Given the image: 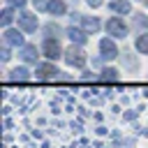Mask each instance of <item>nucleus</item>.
Instances as JSON below:
<instances>
[{"label":"nucleus","mask_w":148,"mask_h":148,"mask_svg":"<svg viewBox=\"0 0 148 148\" xmlns=\"http://www.w3.org/2000/svg\"><path fill=\"white\" fill-rule=\"evenodd\" d=\"M12 79L14 81H25V79H30V72L25 67H16V69H12Z\"/></svg>","instance_id":"12"},{"label":"nucleus","mask_w":148,"mask_h":148,"mask_svg":"<svg viewBox=\"0 0 148 148\" xmlns=\"http://www.w3.org/2000/svg\"><path fill=\"white\" fill-rule=\"evenodd\" d=\"M146 7H148V0H146Z\"/></svg>","instance_id":"20"},{"label":"nucleus","mask_w":148,"mask_h":148,"mask_svg":"<svg viewBox=\"0 0 148 148\" xmlns=\"http://www.w3.org/2000/svg\"><path fill=\"white\" fill-rule=\"evenodd\" d=\"M99 53H102L104 60H113V58L118 56V46H116L109 37H104V39L99 42Z\"/></svg>","instance_id":"3"},{"label":"nucleus","mask_w":148,"mask_h":148,"mask_svg":"<svg viewBox=\"0 0 148 148\" xmlns=\"http://www.w3.org/2000/svg\"><path fill=\"white\" fill-rule=\"evenodd\" d=\"M2 42H5L7 46H23V35H21L18 30H14V28H7V30L2 32Z\"/></svg>","instance_id":"5"},{"label":"nucleus","mask_w":148,"mask_h":148,"mask_svg":"<svg viewBox=\"0 0 148 148\" xmlns=\"http://www.w3.org/2000/svg\"><path fill=\"white\" fill-rule=\"evenodd\" d=\"M56 74H60V72H58V67L51 65V62L37 65V69H35V76H37V79H53Z\"/></svg>","instance_id":"7"},{"label":"nucleus","mask_w":148,"mask_h":148,"mask_svg":"<svg viewBox=\"0 0 148 148\" xmlns=\"http://www.w3.org/2000/svg\"><path fill=\"white\" fill-rule=\"evenodd\" d=\"M12 21H14V12H12V7H5V9H2V14H0V23L7 28Z\"/></svg>","instance_id":"13"},{"label":"nucleus","mask_w":148,"mask_h":148,"mask_svg":"<svg viewBox=\"0 0 148 148\" xmlns=\"http://www.w3.org/2000/svg\"><path fill=\"white\" fill-rule=\"evenodd\" d=\"M83 28L88 30V32H97L99 30V21L92 16V18H83Z\"/></svg>","instance_id":"14"},{"label":"nucleus","mask_w":148,"mask_h":148,"mask_svg":"<svg viewBox=\"0 0 148 148\" xmlns=\"http://www.w3.org/2000/svg\"><path fill=\"white\" fill-rule=\"evenodd\" d=\"M18 25H21L25 32H35V30H37V18H35V14L21 12V14H18Z\"/></svg>","instance_id":"6"},{"label":"nucleus","mask_w":148,"mask_h":148,"mask_svg":"<svg viewBox=\"0 0 148 148\" xmlns=\"http://www.w3.org/2000/svg\"><path fill=\"white\" fill-rule=\"evenodd\" d=\"M116 14H127L130 9H132V5H130V0H111V5H109Z\"/></svg>","instance_id":"9"},{"label":"nucleus","mask_w":148,"mask_h":148,"mask_svg":"<svg viewBox=\"0 0 148 148\" xmlns=\"http://www.w3.org/2000/svg\"><path fill=\"white\" fill-rule=\"evenodd\" d=\"M136 51L139 53H148V32L141 35V37H136Z\"/></svg>","instance_id":"15"},{"label":"nucleus","mask_w":148,"mask_h":148,"mask_svg":"<svg viewBox=\"0 0 148 148\" xmlns=\"http://www.w3.org/2000/svg\"><path fill=\"white\" fill-rule=\"evenodd\" d=\"M21 58H23L25 62H37V46L23 44V46H21Z\"/></svg>","instance_id":"8"},{"label":"nucleus","mask_w":148,"mask_h":148,"mask_svg":"<svg viewBox=\"0 0 148 148\" xmlns=\"http://www.w3.org/2000/svg\"><path fill=\"white\" fill-rule=\"evenodd\" d=\"M25 0H9V7H23Z\"/></svg>","instance_id":"18"},{"label":"nucleus","mask_w":148,"mask_h":148,"mask_svg":"<svg viewBox=\"0 0 148 148\" xmlns=\"http://www.w3.org/2000/svg\"><path fill=\"white\" fill-rule=\"evenodd\" d=\"M88 5H90V7H99V5H102V0H88Z\"/></svg>","instance_id":"19"},{"label":"nucleus","mask_w":148,"mask_h":148,"mask_svg":"<svg viewBox=\"0 0 148 148\" xmlns=\"http://www.w3.org/2000/svg\"><path fill=\"white\" fill-rule=\"evenodd\" d=\"M118 79V72L116 69H104L102 72V81H116Z\"/></svg>","instance_id":"16"},{"label":"nucleus","mask_w":148,"mask_h":148,"mask_svg":"<svg viewBox=\"0 0 148 148\" xmlns=\"http://www.w3.org/2000/svg\"><path fill=\"white\" fill-rule=\"evenodd\" d=\"M35 7H37V9H49V2H44V0H35Z\"/></svg>","instance_id":"17"},{"label":"nucleus","mask_w":148,"mask_h":148,"mask_svg":"<svg viewBox=\"0 0 148 148\" xmlns=\"http://www.w3.org/2000/svg\"><path fill=\"white\" fill-rule=\"evenodd\" d=\"M67 35H69V39H72L74 44H83V42H86V32H81V30H76V28H69Z\"/></svg>","instance_id":"11"},{"label":"nucleus","mask_w":148,"mask_h":148,"mask_svg":"<svg viewBox=\"0 0 148 148\" xmlns=\"http://www.w3.org/2000/svg\"><path fill=\"white\" fill-rule=\"evenodd\" d=\"M65 60H67V65H72V67H83L86 65V56H83V51H79V49H67V53H65Z\"/></svg>","instance_id":"4"},{"label":"nucleus","mask_w":148,"mask_h":148,"mask_svg":"<svg viewBox=\"0 0 148 148\" xmlns=\"http://www.w3.org/2000/svg\"><path fill=\"white\" fill-rule=\"evenodd\" d=\"M49 12L56 14V16L65 14V2H62V0H51V2H49Z\"/></svg>","instance_id":"10"},{"label":"nucleus","mask_w":148,"mask_h":148,"mask_svg":"<svg viewBox=\"0 0 148 148\" xmlns=\"http://www.w3.org/2000/svg\"><path fill=\"white\" fill-rule=\"evenodd\" d=\"M106 30L111 37H125L127 35V23L123 18H109L106 21Z\"/></svg>","instance_id":"2"},{"label":"nucleus","mask_w":148,"mask_h":148,"mask_svg":"<svg viewBox=\"0 0 148 148\" xmlns=\"http://www.w3.org/2000/svg\"><path fill=\"white\" fill-rule=\"evenodd\" d=\"M42 51H44V56H46L49 60H58V58H60V53H62L60 42H58V39H53V37H46V39H44Z\"/></svg>","instance_id":"1"}]
</instances>
